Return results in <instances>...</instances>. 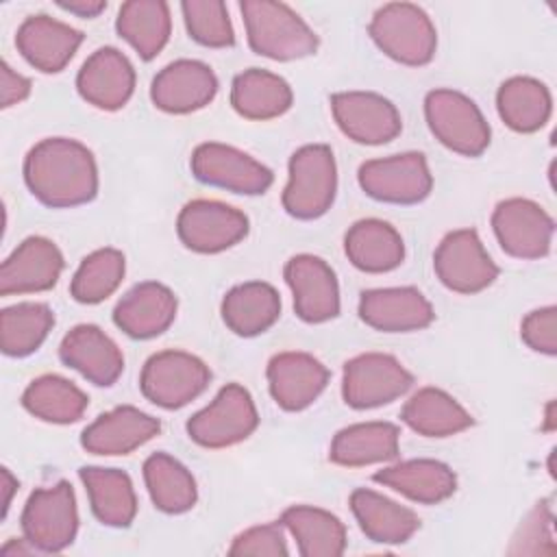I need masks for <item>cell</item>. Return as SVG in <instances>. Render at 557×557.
<instances>
[{
  "label": "cell",
  "mask_w": 557,
  "mask_h": 557,
  "mask_svg": "<svg viewBox=\"0 0 557 557\" xmlns=\"http://www.w3.org/2000/svg\"><path fill=\"white\" fill-rule=\"evenodd\" d=\"M28 191L50 209L87 205L98 194V165L91 150L70 137H48L24 159Z\"/></svg>",
  "instance_id": "obj_1"
},
{
  "label": "cell",
  "mask_w": 557,
  "mask_h": 557,
  "mask_svg": "<svg viewBox=\"0 0 557 557\" xmlns=\"http://www.w3.org/2000/svg\"><path fill=\"white\" fill-rule=\"evenodd\" d=\"M248 46L272 61H296L315 54L318 35L287 4L272 0L239 2Z\"/></svg>",
  "instance_id": "obj_2"
},
{
  "label": "cell",
  "mask_w": 557,
  "mask_h": 557,
  "mask_svg": "<svg viewBox=\"0 0 557 557\" xmlns=\"http://www.w3.org/2000/svg\"><path fill=\"white\" fill-rule=\"evenodd\" d=\"M368 33L383 54L403 65H426L437 50V30L431 17L411 2H389L376 9Z\"/></svg>",
  "instance_id": "obj_3"
},
{
  "label": "cell",
  "mask_w": 557,
  "mask_h": 557,
  "mask_svg": "<svg viewBox=\"0 0 557 557\" xmlns=\"http://www.w3.org/2000/svg\"><path fill=\"white\" fill-rule=\"evenodd\" d=\"M289 178L283 189V209L296 220L324 215L337 191V165L326 144H307L289 157Z\"/></svg>",
  "instance_id": "obj_4"
},
{
  "label": "cell",
  "mask_w": 557,
  "mask_h": 557,
  "mask_svg": "<svg viewBox=\"0 0 557 557\" xmlns=\"http://www.w3.org/2000/svg\"><path fill=\"white\" fill-rule=\"evenodd\" d=\"M424 117L435 139L463 157H479L490 146V124L472 98L455 89H433L424 98Z\"/></svg>",
  "instance_id": "obj_5"
},
{
  "label": "cell",
  "mask_w": 557,
  "mask_h": 557,
  "mask_svg": "<svg viewBox=\"0 0 557 557\" xmlns=\"http://www.w3.org/2000/svg\"><path fill=\"white\" fill-rule=\"evenodd\" d=\"M211 381L207 363L185 350H161L148 357L139 374V389L157 407L181 409L198 398Z\"/></svg>",
  "instance_id": "obj_6"
},
{
  "label": "cell",
  "mask_w": 557,
  "mask_h": 557,
  "mask_svg": "<svg viewBox=\"0 0 557 557\" xmlns=\"http://www.w3.org/2000/svg\"><path fill=\"white\" fill-rule=\"evenodd\" d=\"M257 426L259 413L250 392L239 383H228L187 420V435L202 448H226L250 437Z\"/></svg>",
  "instance_id": "obj_7"
},
{
  "label": "cell",
  "mask_w": 557,
  "mask_h": 557,
  "mask_svg": "<svg viewBox=\"0 0 557 557\" xmlns=\"http://www.w3.org/2000/svg\"><path fill=\"white\" fill-rule=\"evenodd\" d=\"M22 533L39 553H61L78 531L76 496L67 481L30 492L22 511Z\"/></svg>",
  "instance_id": "obj_8"
},
{
  "label": "cell",
  "mask_w": 557,
  "mask_h": 557,
  "mask_svg": "<svg viewBox=\"0 0 557 557\" xmlns=\"http://www.w3.org/2000/svg\"><path fill=\"white\" fill-rule=\"evenodd\" d=\"M357 181L366 196L389 205H418L433 189L426 157L413 150L361 163Z\"/></svg>",
  "instance_id": "obj_9"
},
{
  "label": "cell",
  "mask_w": 557,
  "mask_h": 557,
  "mask_svg": "<svg viewBox=\"0 0 557 557\" xmlns=\"http://www.w3.org/2000/svg\"><path fill=\"white\" fill-rule=\"evenodd\" d=\"M413 385L411 372L385 352H363L344 363L342 396L352 409H374L394 403Z\"/></svg>",
  "instance_id": "obj_10"
},
{
  "label": "cell",
  "mask_w": 557,
  "mask_h": 557,
  "mask_svg": "<svg viewBox=\"0 0 557 557\" xmlns=\"http://www.w3.org/2000/svg\"><path fill=\"white\" fill-rule=\"evenodd\" d=\"M189 168L200 183L244 196L265 194L274 183L270 168L250 154L220 141L198 144L191 152Z\"/></svg>",
  "instance_id": "obj_11"
},
{
  "label": "cell",
  "mask_w": 557,
  "mask_h": 557,
  "mask_svg": "<svg viewBox=\"0 0 557 557\" xmlns=\"http://www.w3.org/2000/svg\"><path fill=\"white\" fill-rule=\"evenodd\" d=\"M433 270L440 283L457 294H479L498 278V265L474 228L444 235L433 255Z\"/></svg>",
  "instance_id": "obj_12"
},
{
  "label": "cell",
  "mask_w": 557,
  "mask_h": 557,
  "mask_svg": "<svg viewBox=\"0 0 557 557\" xmlns=\"http://www.w3.org/2000/svg\"><path fill=\"white\" fill-rule=\"evenodd\" d=\"M248 218L220 200H191L176 218V233L185 248L200 255H215L233 248L248 235Z\"/></svg>",
  "instance_id": "obj_13"
},
{
  "label": "cell",
  "mask_w": 557,
  "mask_h": 557,
  "mask_svg": "<svg viewBox=\"0 0 557 557\" xmlns=\"http://www.w3.org/2000/svg\"><path fill=\"white\" fill-rule=\"evenodd\" d=\"M492 231L513 259H542L550 252L555 220L529 198H507L492 213Z\"/></svg>",
  "instance_id": "obj_14"
},
{
  "label": "cell",
  "mask_w": 557,
  "mask_h": 557,
  "mask_svg": "<svg viewBox=\"0 0 557 557\" xmlns=\"http://www.w3.org/2000/svg\"><path fill=\"white\" fill-rule=\"evenodd\" d=\"M331 111L339 131L357 144L381 146L403 131L394 102L374 91H337L331 96Z\"/></svg>",
  "instance_id": "obj_15"
},
{
  "label": "cell",
  "mask_w": 557,
  "mask_h": 557,
  "mask_svg": "<svg viewBox=\"0 0 557 557\" xmlns=\"http://www.w3.org/2000/svg\"><path fill=\"white\" fill-rule=\"evenodd\" d=\"M285 283L302 322L320 324L339 315V285L333 268L315 255H296L285 263Z\"/></svg>",
  "instance_id": "obj_16"
},
{
  "label": "cell",
  "mask_w": 557,
  "mask_h": 557,
  "mask_svg": "<svg viewBox=\"0 0 557 557\" xmlns=\"http://www.w3.org/2000/svg\"><path fill=\"white\" fill-rule=\"evenodd\" d=\"M218 94L213 70L196 59H178L157 72L150 100L159 111L183 115L207 107Z\"/></svg>",
  "instance_id": "obj_17"
},
{
  "label": "cell",
  "mask_w": 557,
  "mask_h": 557,
  "mask_svg": "<svg viewBox=\"0 0 557 557\" xmlns=\"http://www.w3.org/2000/svg\"><path fill=\"white\" fill-rule=\"evenodd\" d=\"M65 268L59 246L41 235L26 237L0 265V294H35L57 285Z\"/></svg>",
  "instance_id": "obj_18"
},
{
  "label": "cell",
  "mask_w": 557,
  "mask_h": 557,
  "mask_svg": "<svg viewBox=\"0 0 557 557\" xmlns=\"http://www.w3.org/2000/svg\"><path fill=\"white\" fill-rule=\"evenodd\" d=\"M76 89L85 102L102 111L122 109L135 91V70L128 57L104 46L91 52L76 74Z\"/></svg>",
  "instance_id": "obj_19"
},
{
  "label": "cell",
  "mask_w": 557,
  "mask_h": 557,
  "mask_svg": "<svg viewBox=\"0 0 557 557\" xmlns=\"http://www.w3.org/2000/svg\"><path fill=\"white\" fill-rule=\"evenodd\" d=\"M265 376L274 403L285 411L307 409L329 383L326 366L300 350L274 355L265 368Z\"/></svg>",
  "instance_id": "obj_20"
},
{
  "label": "cell",
  "mask_w": 557,
  "mask_h": 557,
  "mask_svg": "<svg viewBox=\"0 0 557 557\" xmlns=\"http://www.w3.org/2000/svg\"><path fill=\"white\" fill-rule=\"evenodd\" d=\"M359 318L383 333H411L426 329L435 311L418 287H379L361 294Z\"/></svg>",
  "instance_id": "obj_21"
},
{
  "label": "cell",
  "mask_w": 557,
  "mask_h": 557,
  "mask_svg": "<svg viewBox=\"0 0 557 557\" xmlns=\"http://www.w3.org/2000/svg\"><path fill=\"white\" fill-rule=\"evenodd\" d=\"M85 35L50 15L26 17L15 35L17 52L39 72L57 74L76 54Z\"/></svg>",
  "instance_id": "obj_22"
},
{
  "label": "cell",
  "mask_w": 557,
  "mask_h": 557,
  "mask_svg": "<svg viewBox=\"0 0 557 557\" xmlns=\"http://www.w3.org/2000/svg\"><path fill=\"white\" fill-rule=\"evenodd\" d=\"M161 431V422L139 411L137 407L122 405L100 413L81 435V446L91 455L115 457L128 455L150 442Z\"/></svg>",
  "instance_id": "obj_23"
},
{
  "label": "cell",
  "mask_w": 557,
  "mask_h": 557,
  "mask_svg": "<svg viewBox=\"0 0 557 557\" xmlns=\"http://www.w3.org/2000/svg\"><path fill=\"white\" fill-rule=\"evenodd\" d=\"M59 359L98 387L113 385L124 370L122 350L96 324L74 326L59 346Z\"/></svg>",
  "instance_id": "obj_24"
},
{
  "label": "cell",
  "mask_w": 557,
  "mask_h": 557,
  "mask_svg": "<svg viewBox=\"0 0 557 557\" xmlns=\"http://www.w3.org/2000/svg\"><path fill=\"white\" fill-rule=\"evenodd\" d=\"M176 296L157 281L137 283L113 309V322L133 339H150L170 329L176 318Z\"/></svg>",
  "instance_id": "obj_25"
},
{
  "label": "cell",
  "mask_w": 557,
  "mask_h": 557,
  "mask_svg": "<svg viewBox=\"0 0 557 557\" xmlns=\"http://www.w3.org/2000/svg\"><path fill=\"white\" fill-rule=\"evenodd\" d=\"M372 481L422 505L444 503L457 490V476L450 466L435 459L398 461L374 472Z\"/></svg>",
  "instance_id": "obj_26"
},
{
  "label": "cell",
  "mask_w": 557,
  "mask_h": 557,
  "mask_svg": "<svg viewBox=\"0 0 557 557\" xmlns=\"http://www.w3.org/2000/svg\"><path fill=\"white\" fill-rule=\"evenodd\" d=\"M350 509L359 529L376 544H405L420 529L416 511L368 487L350 494Z\"/></svg>",
  "instance_id": "obj_27"
},
{
  "label": "cell",
  "mask_w": 557,
  "mask_h": 557,
  "mask_svg": "<svg viewBox=\"0 0 557 557\" xmlns=\"http://www.w3.org/2000/svg\"><path fill=\"white\" fill-rule=\"evenodd\" d=\"M344 252L357 270L383 274L403 263L405 242L392 224L376 218H366L346 231Z\"/></svg>",
  "instance_id": "obj_28"
},
{
  "label": "cell",
  "mask_w": 557,
  "mask_h": 557,
  "mask_svg": "<svg viewBox=\"0 0 557 557\" xmlns=\"http://www.w3.org/2000/svg\"><path fill=\"white\" fill-rule=\"evenodd\" d=\"M400 431L392 422H357L335 433L329 459L337 466L361 468L398 457Z\"/></svg>",
  "instance_id": "obj_29"
},
{
  "label": "cell",
  "mask_w": 557,
  "mask_h": 557,
  "mask_svg": "<svg viewBox=\"0 0 557 557\" xmlns=\"http://www.w3.org/2000/svg\"><path fill=\"white\" fill-rule=\"evenodd\" d=\"M78 476L87 490L98 522L113 529L131 527L137 513V496L133 481L124 470L85 466L78 470Z\"/></svg>",
  "instance_id": "obj_30"
},
{
  "label": "cell",
  "mask_w": 557,
  "mask_h": 557,
  "mask_svg": "<svg viewBox=\"0 0 557 557\" xmlns=\"http://www.w3.org/2000/svg\"><path fill=\"white\" fill-rule=\"evenodd\" d=\"M281 315L278 292L263 281L231 287L222 298V320L239 337H255L274 326Z\"/></svg>",
  "instance_id": "obj_31"
},
{
  "label": "cell",
  "mask_w": 557,
  "mask_h": 557,
  "mask_svg": "<svg viewBox=\"0 0 557 557\" xmlns=\"http://www.w3.org/2000/svg\"><path fill=\"white\" fill-rule=\"evenodd\" d=\"M294 94L289 83L268 70L250 67L239 72L231 85V104L246 120H274L289 111Z\"/></svg>",
  "instance_id": "obj_32"
},
{
  "label": "cell",
  "mask_w": 557,
  "mask_h": 557,
  "mask_svg": "<svg viewBox=\"0 0 557 557\" xmlns=\"http://www.w3.org/2000/svg\"><path fill=\"white\" fill-rule=\"evenodd\" d=\"M403 422L424 437H450L474 424L472 416L444 389L420 387L400 411Z\"/></svg>",
  "instance_id": "obj_33"
},
{
  "label": "cell",
  "mask_w": 557,
  "mask_h": 557,
  "mask_svg": "<svg viewBox=\"0 0 557 557\" xmlns=\"http://www.w3.org/2000/svg\"><path fill=\"white\" fill-rule=\"evenodd\" d=\"M115 30L144 61H150L170 41V7L163 0H128L117 11Z\"/></svg>",
  "instance_id": "obj_34"
},
{
  "label": "cell",
  "mask_w": 557,
  "mask_h": 557,
  "mask_svg": "<svg viewBox=\"0 0 557 557\" xmlns=\"http://www.w3.org/2000/svg\"><path fill=\"white\" fill-rule=\"evenodd\" d=\"M281 524L292 533L302 557H339L346 550V527L326 509L294 505L283 511Z\"/></svg>",
  "instance_id": "obj_35"
},
{
  "label": "cell",
  "mask_w": 557,
  "mask_h": 557,
  "mask_svg": "<svg viewBox=\"0 0 557 557\" xmlns=\"http://www.w3.org/2000/svg\"><path fill=\"white\" fill-rule=\"evenodd\" d=\"M500 120L516 133L540 131L553 113L548 87L533 76H511L496 91Z\"/></svg>",
  "instance_id": "obj_36"
},
{
  "label": "cell",
  "mask_w": 557,
  "mask_h": 557,
  "mask_svg": "<svg viewBox=\"0 0 557 557\" xmlns=\"http://www.w3.org/2000/svg\"><path fill=\"white\" fill-rule=\"evenodd\" d=\"M87 394L70 379L59 374H44L28 383L22 394V407L50 424H72L87 411Z\"/></svg>",
  "instance_id": "obj_37"
},
{
  "label": "cell",
  "mask_w": 557,
  "mask_h": 557,
  "mask_svg": "<svg viewBox=\"0 0 557 557\" xmlns=\"http://www.w3.org/2000/svg\"><path fill=\"white\" fill-rule=\"evenodd\" d=\"M144 481L152 505L163 513H185L198 500L191 472L168 453H152L144 461Z\"/></svg>",
  "instance_id": "obj_38"
},
{
  "label": "cell",
  "mask_w": 557,
  "mask_h": 557,
  "mask_svg": "<svg viewBox=\"0 0 557 557\" xmlns=\"http://www.w3.org/2000/svg\"><path fill=\"white\" fill-rule=\"evenodd\" d=\"M54 326V313L44 302H17L4 307L0 313V346L7 357L33 355L50 329Z\"/></svg>",
  "instance_id": "obj_39"
},
{
  "label": "cell",
  "mask_w": 557,
  "mask_h": 557,
  "mask_svg": "<svg viewBox=\"0 0 557 557\" xmlns=\"http://www.w3.org/2000/svg\"><path fill=\"white\" fill-rule=\"evenodd\" d=\"M124 272L126 261L117 248H98L81 261L72 276L70 294L83 305L102 302L120 287Z\"/></svg>",
  "instance_id": "obj_40"
},
{
  "label": "cell",
  "mask_w": 557,
  "mask_h": 557,
  "mask_svg": "<svg viewBox=\"0 0 557 557\" xmlns=\"http://www.w3.org/2000/svg\"><path fill=\"white\" fill-rule=\"evenodd\" d=\"M189 37L205 48H231L235 30L228 9L220 0H185L181 4Z\"/></svg>",
  "instance_id": "obj_41"
},
{
  "label": "cell",
  "mask_w": 557,
  "mask_h": 557,
  "mask_svg": "<svg viewBox=\"0 0 557 557\" xmlns=\"http://www.w3.org/2000/svg\"><path fill=\"white\" fill-rule=\"evenodd\" d=\"M555 553L553 544V507L548 498H542L527 516V520L520 524L518 533L513 535V544L509 553L513 555H537L546 553L544 546Z\"/></svg>",
  "instance_id": "obj_42"
},
{
  "label": "cell",
  "mask_w": 557,
  "mask_h": 557,
  "mask_svg": "<svg viewBox=\"0 0 557 557\" xmlns=\"http://www.w3.org/2000/svg\"><path fill=\"white\" fill-rule=\"evenodd\" d=\"M287 553L289 550H287V540H285V527L281 522L250 527L244 533H239L228 548V555L285 557Z\"/></svg>",
  "instance_id": "obj_43"
},
{
  "label": "cell",
  "mask_w": 557,
  "mask_h": 557,
  "mask_svg": "<svg viewBox=\"0 0 557 557\" xmlns=\"http://www.w3.org/2000/svg\"><path fill=\"white\" fill-rule=\"evenodd\" d=\"M522 342L542 355H557V309L553 305L540 307L524 315L520 324Z\"/></svg>",
  "instance_id": "obj_44"
},
{
  "label": "cell",
  "mask_w": 557,
  "mask_h": 557,
  "mask_svg": "<svg viewBox=\"0 0 557 557\" xmlns=\"http://www.w3.org/2000/svg\"><path fill=\"white\" fill-rule=\"evenodd\" d=\"M30 94V81L22 74H17L7 61H2L0 67V104L2 109H9L22 100H26Z\"/></svg>",
  "instance_id": "obj_45"
},
{
  "label": "cell",
  "mask_w": 557,
  "mask_h": 557,
  "mask_svg": "<svg viewBox=\"0 0 557 557\" xmlns=\"http://www.w3.org/2000/svg\"><path fill=\"white\" fill-rule=\"evenodd\" d=\"M63 11L72 13V15H78V17H98L104 9H107V2L104 0H59L57 2Z\"/></svg>",
  "instance_id": "obj_46"
},
{
  "label": "cell",
  "mask_w": 557,
  "mask_h": 557,
  "mask_svg": "<svg viewBox=\"0 0 557 557\" xmlns=\"http://www.w3.org/2000/svg\"><path fill=\"white\" fill-rule=\"evenodd\" d=\"M0 553H2L4 557H15V555H35V553H39V550L24 537V540H9V542L0 548Z\"/></svg>",
  "instance_id": "obj_47"
},
{
  "label": "cell",
  "mask_w": 557,
  "mask_h": 557,
  "mask_svg": "<svg viewBox=\"0 0 557 557\" xmlns=\"http://www.w3.org/2000/svg\"><path fill=\"white\" fill-rule=\"evenodd\" d=\"M15 490H17V481L13 479L9 468H2V518H7V513H9L11 496Z\"/></svg>",
  "instance_id": "obj_48"
}]
</instances>
